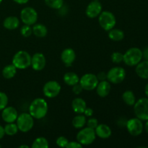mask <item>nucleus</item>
<instances>
[{"mask_svg":"<svg viewBox=\"0 0 148 148\" xmlns=\"http://www.w3.org/2000/svg\"><path fill=\"white\" fill-rule=\"evenodd\" d=\"M49 111V106L46 100L38 98L33 100L29 106V114L34 119H41L44 118Z\"/></svg>","mask_w":148,"mask_h":148,"instance_id":"nucleus-1","label":"nucleus"},{"mask_svg":"<svg viewBox=\"0 0 148 148\" xmlns=\"http://www.w3.org/2000/svg\"><path fill=\"white\" fill-rule=\"evenodd\" d=\"M143 59V51L137 47L130 48L124 54L123 62L129 66H135Z\"/></svg>","mask_w":148,"mask_h":148,"instance_id":"nucleus-2","label":"nucleus"},{"mask_svg":"<svg viewBox=\"0 0 148 148\" xmlns=\"http://www.w3.org/2000/svg\"><path fill=\"white\" fill-rule=\"evenodd\" d=\"M12 64L17 69H25L31 64V56L25 51H19L13 56Z\"/></svg>","mask_w":148,"mask_h":148,"instance_id":"nucleus-3","label":"nucleus"},{"mask_svg":"<svg viewBox=\"0 0 148 148\" xmlns=\"http://www.w3.org/2000/svg\"><path fill=\"white\" fill-rule=\"evenodd\" d=\"M16 124L19 131L23 133L28 132L34 126V118L29 113H23L17 116Z\"/></svg>","mask_w":148,"mask_h":148,"instance_id":"nucleus-4","label":"nucleus"},{"mask_svg":"<svg viewBox=\"0 0 148 148\" xmlns=\"http://www.w3.org/2000/svg\"><path fill=\"white\" fill-rule=\"evenodd\" d=\"M96 138V134L94 129L87 127L78 132L77 134V141L82 146L90 145L92 144Z\"/></svg>","mask_w":148,"mask_h":148,"instance_id":"nucleus-5","label":"nucleus"},{"mask_svg":"<svg viewBox=\"0 0 148 148\" xmlns=\"http://www.w3.org/2000/svg\"><path fill=\"white\" fill-rule=\"evenodd\" d=\"M98 23L100 26L106 31H109L115 27L116 19L112 12L108 11H102L98 16Z\"/></svg>","mask_w":148,"mask_h":148,"instance_id":"nucleus-6","label":"nucleus"},{"mask_svg":"<svg viewBox=\"0 0 148 148\" xmlns=\"http://www.w3.org/2000/svg\"><path fill=\"white\" fill-rule=\"evenodd\" d=\"M134 112L136 117L142 121L148 120V98H142L136 101L134 105Z\"/></svg>","mask_w":148,"mask_h":148,"instance_id":"nucleus-7","label":"nucleus"},{"mask_svg":"<svg viewBox=\"0 0 148 148\" xmlns=\"http://www.w3.org/2000/svg\"><path fill=\"white\" fill-rule=\"evenodd\" d=\"M126 70L121 66H114L109 69L107 72V80L110 83L117 84L121 83L126 77Z\"/></svg>","mask_w":148,"mask_h":148,"instance_id":"nucleus-8","label":"nucleus"},{"mask_svg":"<svg viewBox=\"0 0 148 148\" xmlns=\"http://www.w3.org/2000/svg\"><path fill=\"white\" fill-rule=\"evenodd\" d=\"M38 18V12L31 7H25L20 12V19L25 25H33L36 23Z\"/></svg>","mask_w":148,"mask_h":148,"instance_id":"nucleus-9","label":"nucleus"},{"mask_svg":"<svg viewBox=\"0 0 148 148\" xmlns=\"http://www.w3.org/2000/svg\"><path fill=\"white\" fill-rule=\"evenodd\" d=\"M79 82L83 90L87 91H91L95 90L99 81L97 78L96 75L92 73H87L82 75L79 78Z\"/></svg>","mask_w":148,"mask_h":148,"instance_id":"nucleus-10","label":"nucleus"},{"mask_svg":"<svg viewBox=\"0 0 148 148\" xmlns=\"http://www.w3.org/2000/svg\"><path fill=\"white\" fill-rule=\"evenodd\" d=\"M126 127L128 132L134 137L140 135L144 130L143 121L137 117L129 119L126 123Z\"/></svg>","mask_w":148,"mask_h":148,"instance_id":"nucleus-11","label":"nucleus"},{"mask_svg":"<svg viewBox=\"0 0 148 148\" xmlns=\"http://www.w3.org/2000/svg\"><path fill=\"white\" fill-rule=\"evenodd\" d=\"M62 87L58 82L51 80L45 83L43 88V95L49 98H54L60 93Z\"/></svg>","mask_w":148,"mask_h":148,"instance_id":"nucleus-12","label":"nucleus"},{"mask_svg":"<svg viewBox=\"0 0 148 148\" xmlns=\"http://www.w3.org/2000/svg\"><path fill=\"white\" fill-rule=\"evenodd\" d=\"M103 11L102 4L99 1H92L88 4L85 10V14L89 18L93 19L98 17Z\"/></svg>","mask_w":148,"mask_h":148,"instance_id":"nucleus-13","label":"nucleus"},{"mask_svg":"<svg viewBox=\"0 0 148 148\" xmlns=\"http://www.w3.org/2000/svg\"><path fill=\"white\" fill-rule=\"evenodd\" d=\"M46 64V59L42 53H36L31 56V64L35 71H41L45 68Z\"/></svg>","mask_w":148,"mask_h":148,"instance_id":"nucleus-14","label":"nucleus"},{"mask_svg":"<svg viewBox=\"0 0 148 148\" xmlns=\"http://www.w3.org/2000/svg\"><path fill=\"white\" fill-rule=\"evenodd\" d=\"M18 113L15 108L12 106H7L2 110L1 118L6 123H12L16 121Z\"/></svg>","mask_w":148,"mask_h":148,"instance_id":"nucleus-15","label":"nucleus"},{"mask_svg":"<svg viewBox=\"0 0 148 148\" xmlns=\"http://www.w3.org/2000/svg\"><path fill=\"white\" fill-rule=\"evenodd\" d=\"M76 59V53L74 49L71 48H66L64 49L61 54V59L62 62L64 64L65 66H70L75 61Z\"/></svg>","mask_w":148,"mask_h":148,"instance_id":"nucleus-16","label":"nucleus"},{"mask_svg":"<svg viewBox=\"0 0 148 148\" xmlns=\"http://www.w3.org/2000/svg\"><path fill=\"white\" fill-rule=\"evenodd\" d=\"M111 89V83L108 80L100 81L95 88L97 94L101 98H106V96H108L109 95Z\"/></svg>","mask_w":148,"mask_h":148,"instance_id":"nucleus-17","label":"nucleus"},{"mask_svg":"<svg viewBox=\"0 0 148 148\" xmlns=\"http://www.w3.org/2000/svg\"><path fill=\"white\" fill-rule=\"evenodd\" d=\"M95 132L96 134V137H98L101 139H103V140L109 138L112 134L111 129L107 124H98L96 128L95 129Z\"/></svg>","mask_w":148,"mask_h":148,"instance_id":"nucleus-18","label":"nucleus"},{"mask_svg":"<svg viewBox=\"0 0 148 148\" xmlns=\"http://www.w3.org/2000/svg\"><path fill=\"white\" fill-rule=\"evenodd\" d=\"M135 66V72L137 76L142 79H148V60L141 61Z\"/></svg>","mask_w":148,"mask_h":148,"instance_id":"nucleus-19","label":"nucleus"},{"mask_svg":"<svg viewBox=\"0 0 148 148\" xmlns=\"http://www.w3.org/2000/svg\"><path fill=\"white\" fill-rule=\"evenodd\" d=\"M87 107L86 102L82 98H76L72 101V108L74 112L77 114H83Z\"/></svg>","mask_w":148,"mask_h":148,"instance_id":"nucleus-20","label":"nucleus"},{"mask_svg":"<svg viewBox=\"0 0 148 148\" xmlns=\"http://www.w3.org/2000/svg\"><path fill=\"white\" fill-rule=\"evenodd\" d=\"M3 26L7 30H15L20 26V20L17 17L10 16L4 19L3 22Z\"/></svg>","mask_w":148,"mask_h":148,"instance_id":"nucleus-21","label":"nucleus"},{"mask_svg":"<svg viewBox=\"0 0 148 148\" xmlns=\"http://www.w3.org/2000/svg\"><path fill=\"white\" fill-rule=\"evenodd\" d=\"M63 79L65 84L72 87L79 82V76L73 72H69L65 73Z\"/></svg>","mask_w":148,"mask_h":148,"instance_id":"nucleus-22","label":"nucleus"},{"mask_svg":"<svg viewBox=\"0 0 148 148\" xmlns=\"http://www.w3.org/2000/svg\"><path fill=\"white\" fill-rule=\"evenodd\" d=\"M33 29V33L38 38H44L48 33V29L46 25L43 24H34Z\"/></svg>","mask_w":148,"mask_h":148,"instance_id":"nucleus-23","label":"nucleus"},{"mask_svg":"<svg viewBox=\"0 0 148 148\" xmlns=\"http://www.w3.org/2000/svg\"><path fill=\"white\" fill-rule=\"evenodd\" d=\"M108 36L111 40L114 41H121L124 38V33L123 30L118 28H112L108 31Z\"/></svg>","mask_w":148,"mask_h":148,"instance_id":"nucleus-24","label":"nucleus"},{"mask_svg":"<svg viewBox=\"0 0 148 148\" xmlns=\"http://www.w3.org/2000/svg\"><path fill=\"white\" fill-rule=\"evenodd\" d=\"M87 119L86 116L84 115L83 114H77V116H75V117L72 119V126L75 127V129H82L85 127V125L86 124Z\"/></svg>","mask_w":148,"mask_h":148,"instance_id":"nucleus-25","label":"nucleus"},{"mask_svg":"<svg viewBox=\"0 0 148 148\" xmlns=\"http://www.w3.org/2000/svg\"><path fill=\"white\" fill-rule=\"evenodd\" d=\"M2 76L5 79H10L14 77L17 73V68L12 64L7 65L2 69Z\"/></svg>","mask_w":148,"mask_h":148,"instance_id":"nucleus-26","label":"nucleus"},{"mask_svg":"<svg viewBox=\"0 0 148 148\" xmlns=\"http://www.w3.org/2000/svg\"><path fill=\"white\" fill-rule=\"evenodd\" d=\"M122 99L124 103L127 106H132L134 105L136 102V98L134 93L132 90H126L122 94Z\"/></svg>","mask_w":148,"mask_h":148,"instance_id":"nucleus-27","label":"nucleus"},{"mask_svg":"<svg viewBox=\"0 0 148 148\" xmlns=\"http://www.w3.org/2000/svg\"><path fill=\"white\" fill-rule=\"evenodd\" d=\"M49 146V142L45 137H40L33 141L31 147L33 148H48Z\"/></svg>","mask_w":148,"mask_h":148,"instance_id":"nucleus-28","label":"nucleus"},{"mask_svg":"<svg viewBox=\"0 0 148 148\" xmlns=\"http://www.w3.org/2000/svg\"><path fill=\"white\" fill-rule=\"evenodd\" d=\"M4 130L5 134H7V135L9 136L14 135V134H17L19 131L17 124H14V122L7 123V124L4 126Z\"/></svg>","mask_w":148,"mask_h":148,"instance_id":"nucleus-29","label":"nucleus"},{"mask_svg":"<svg viewBox=\"0 0 148 148\" xmlns=\"http://www.w3.org/2000/svg\"><path fill=\"white\" fill-rule=\"evenodd\" d=\"M44 1L48 7L54 10H59L64 4V0H44Z\"/></svg>","mask_w":148,"mask_h":148,"instance_id":"nucleus-30","label":"nucleus"},{"mask_svg":"<svg viewBox=\"0 0 148 148\" xmlns=\"http://www.w3.org/2000/svg\"><path fill=\"white\" fill-rule=\"evenodd\" d=\"M20 33L22 36L25 38H27L30 36L33 33V29H32L31 25H24L23 27L20 28Z\"/></svg>","mask_w":148,"mask_h":148,"instance_id":"nucleus-31","label":"nucleus"},{"mask_svg":"<svg viewBox=\"0 0 148 148\" xmlns=\"http://www.w3.org/2000/svg\"><path fill=\"white\" fill-rule=\"evenodd\" d=\"M8 96L3 92H0V111H2L8 104Z\"/></svg>","mask_w":148,"mask_h":148,"instance_id":"nucleus-32","label":"nucleus"},{"mask_svg":"<svg viewBox=\"0 0 148 148\" xmlns=\"http://www.w3.org/2000/svg\"><path fill=\"white\" fill-rule=\"evenodd\" d=\"M111 61L115 64H120L123 62L124 59V54L120 52H114L111 54Z\"/></svg>","mask_w":148,"mask_h":148,"instance_id":"nucleus-33","label":"nucleus"},{"mask_svg":"<svg viewBox=\"0 0 148 148\" xmlns=\"http://www.w3.org/2000/svg\"><path fill=\"white\" fill-rule=\"evenodd\" d=\"M68 143H69L68 139L66 138L65 137H63V136H61V137H58L56 141V145L60 147H66Z\"/></svg>","mask_w":148,"mask_h":148,"instance_id":"nucleus-34","label":"nucleus"},{"mask_svg":"<svg viewBox=\"0 0 148 148\" xmlns=\"http://www.w3.org/2000/svg\"><path fill=\"white\" fill-rule=\"evenodd\" d=\"M87 127H90L95 130L97 126L98 125V121L95 118H90L88 121H86Z\"/></svg>","mask_w":148,"mask_h":148,"instance_id":"nucleus-35","label":"nucleus"},{"mask_svg":"<svg viewBox=\"0 0 148 148\" xmlns=\"http://www.w3.org/2000/svg\"><path fill=\"white\" fill-rule=\"evenodd\" d=\"M83 90V88L81 86V85L79 84V82L77 83L76 85H73L72 86V92L75 94V95H79Z\"/></svg>","mask_w":148,"mask_h":148,"instance_id":"nucleus-36","label":"nucleus"},{"mask_svg":"<svg viewBox=\"0 0 148 148\" xmlns=\"http://www.w3.org/2000/svg\"><path fill=\"white\" fill-rule=\"evenodd\" d=\"M66 148H82V145L78 141H72L68 143Z\"/></svg>","mask_w":148,"mask_h":148,"instance_id":"nucleus-37","label":"nucleus"},{"mask_svg":"<svg viewBox=\"0 0 148 148\" xmlns=\"http://www.w3.org/2000/svg\"><path fill=\"white\" fill-rule=\"evenodd\" d=\"M96 76L99 82L100 81L107 80V73H106L105 72H98V73L96 75Z\"/></svg>","mask_w":148,"mask_h":148,"instance_id":"nucleus-38","label":"nucleus"},{"mask_svg":"<svg viewBox=\"0 0 148 148\" xmlns=\"http://www.w3.org/2000/svg\"><path fill=\"white\" fill-rule=\"evenodd\" d=\"M83 114L86 117H91L92 115H93V110H92L91 108L86 107L85 110L84 111Z\"/></svg>","mask_w":148,"mask_h":148,"instance_id":"nucleus-39","label":"nucleus"},{"mask_svg":"<svg viewBox=\"0 0 148 148\" xmlns=\"http://www.w3.org/2000/svg\"><path fill=\"white\" fill-rule=\"evenodd\" d=\"M143 51V59L145 60H148V47L145 48Z\"/></svg>","mask_w":148,"mask_h":148,"instance_id":"nucleus-40","label":"nucleus"},{"mask_svg":"<svg viewBox=\"0 0 148 148\" xmlns=\"http://www.w3.org/2000/svg\"><path fill=\"white\" fill-rule=\"evenodd\" d=\"M4 135H5V132H4V127L0 125V140H1L4 137Z\"/></svg>","mask_w":148,"mask_h":148,"instance_id":"nucleus-41","label":"nucleus"},{"mask_svg":"<svg viewBox=\"0 0 148 148\" xmlns=\"http://www.w3.org/2000/svg\"><path fill=\"white\" fill-rule=\"evenodd\" d=\"M13 1L18 4H27L29 1V0H13Z\"/></svg>","mask_w":148,"mask_h":148,"instance_id":"nucleus-42","label":"nucleus"},{"mask_svg":"<svg viewBox=\"0 0 148 148\" xmlns=\"http://www.w3.org/2000/svg\"><path fill=\"white\" fill-rule=\"evenodd\" d=\"M146 121V123L144 126V128H145V130L146 132L148 134V120H147V121Z\"/></svg>","mask_w":148,"mask_h":148,"instance_id":"nucleus-43","label":"nucleus"},{"mask_svg":"<svg viewBox=\"0 0 148 148\" xmlns=\"http://www.w3.org/2000/svg\"><path fill=\"white\" fill-rule=\"evenodd\" d=\"M145 93L147 98H148V83L146 85L145 88Z\"/></svg>","mask_w":148,"mask_h":148,"instance_id":"nucleus-44","label":"nucleus"},{"mask_svg":"<svg viewBox=\"0 0 148 148\" xmlns=\"http://www.w3.org/2000/svg\"><path fill=\"white\" fill-rule=\"evenodd\" d=\"M19 148H29L28 145H20Z\"/></svg>","mask_w":148,"mask_h":148,"instance_id":"nucleus-45","label":"nucleus"},{"mask_svg":"<svg viewBox=\"0 0 148 148\" xmlns=\"http://www.w3.org/2000/svg\"><path fill=\"white\" fill-rule=\"evenodd\" d=\"M1 2H2V0H0V4H1Z\"/></svg>","mask_w":148,"mask_h":148,"instance_id":"nucleus-46","label":"nucleus"},{"mask_svg":"<svg viewBox=\"0 0 148 148\" xmlns=\"http://www.w3.org/2000/svg\"><path fill=\"white\" fill-rule=\"evenodd\" d=\"M94 1H99V0H94Z\"/></svg>","mask_w":148,"mask_h":148,"instance_id":"nucleus-47","label":"nucleus"},{"mask_svg":"<svg viewBox=\"0 0 148 148\" xmlns=\"http://www.w3.org/2000/svg\"><path fill=\"white\" fill-rule=\"evenodd\" d=\"M0 147H1V145H0Z\"/></svg>","mask_w":148,"mask_h":148,"instance_id":"nucleus-48","label":"nucleus"}]
</instances>
